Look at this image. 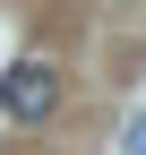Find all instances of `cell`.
Listing matches in <instances>:
<instances>
[{
	"mask_svg": "<svg viewBox=\"0 0 146 155\" xmlns=\"http://www.w3.org/2000/svg\"><path fill=\"white\" fill-rule=\"evenodd\" d=\"M0 112H9L17 129L52 121V112H60V69H52L43 52H17V61L0 69Z\"/></svg>",
	"mask_w": 146,
	"mask_h": 155,
	"instance_id": "cell-1",
	"label": "cell"
}]
</instances>
